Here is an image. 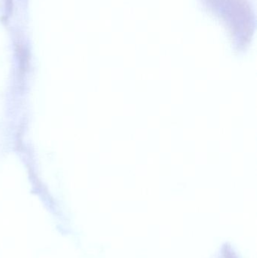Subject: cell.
Masks as SVG:
<instances>
[{
  "instance_id": "obj_1",
  "label": "cell",
  "mask_w": 257,
  "mask_h": 258,
  "mask_svg": "<svg viewBox=\"0 0 257 258\" xmlns=\"http://www.w3.org/2000/svg\"><path fill=\"white\" fill-rule=\"evenodd\" d=\"M205 8L226 25L238 48L250 42L255 27L251 0H201Z\"/></svg>"
}]
</instances>
